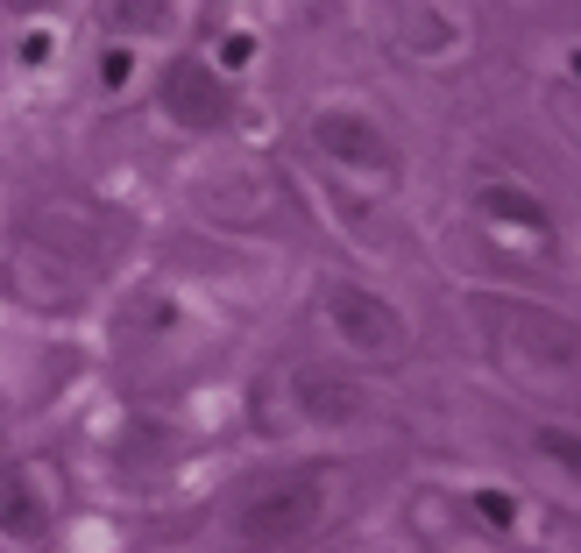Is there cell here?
I'll use <instances>...</instances> for the list:
<instances>
[{
  "label": "cell",
  "mask_w": 581,
  "mask_h": 553,
  "mask_svg": "<svg viewBox=\"0 0 581 553\" xmlns=\"http://www.w3.org/2000/svg\"><path fill=\"white\" fill-rule=\"evenodd\" d=\"M482 334L496 348V369L539 398H581V327L525 298H482Z\"/></svg>",
  "instance_id": "6da1fadb"
},
{
  "label": "cell",
  "mask_w": 581,
  "mask_h": 553,
  "mask_svg": "<svg viewBox=\"0 0 581 553\" xmlns=\"http://www.w3.org/2000/svg\"><path fill=\"white\" fill-rule=\"evenodd\" d=\"M326 511H334V468H291V476L256 483V490L227 511V539H234L241 553L291 546V539L319 532Z\"/></svg>",
  "instance_id": "7a4b0ae2"
},
{
  "label": "cell",
  "mask_w": 581,
  "mask_h": 553,
  "mask_svg": "<svg viewBox=\"0 0 581 553\" xmlns=\"http://www.w3.org/2000/svg\"><path fill=\"white\" fill-rule=\"evenodd\" d=\"M326 320H334V334L362 355V362H397L404 355V320L397 305L369 284H334L326 291Z\"/></svg>",
  "instance_id": "3957f363"
},
{
  "label": "cell",
  "mask_w": 581,
  "mask_h": 553,
  "mask_svg": "<svg viewBox=\"0 0 581 553\" xmlns=\"http://www.w3.org/2000/svg\"><path fill=\"white\" fill-rule=\"evenodd\" d=\"M227 107H234V93H227V78H220L213 64L178 57L171 71H163V114H171L178 128L213 135V128H227Z\"/></svg>",
  "instance_id": "277c9868"
},
{
  "label": "cell",
  "mask_w": 581,
  "mask_h": 553,
  "mask_svg": "<svg viewBox=\"0 0 581 553\" xmlns=\"http://www.w3.org/2000/svg\"><path fill=\"white\" fill-rule=\"evenodd\" d=\"M312 142H319V156H334V164H348V171H397L390 135L369 114H355V107H319Z\"/></svg>",
  "instance_id": "5b68a950"
},
{
  "label": "cell",
  "mask_w": 581,
  "mask_h": 553,
  "mask_svg": "<svg viewBox=\"0 0 581 553\" xmlns=\"http://www.w3.org/2000/svg\"><path fill=\"white\" fill-rule=\"evenodd\" d=\"M291 405L312 426H355V419H369V390L355 376H341V369L305 362V369H291Z\"/></svg>",
  "instance_id": "8992f818"
},
{
  "label": "cell",
  "mask_w": 581,
  "mask_h": 553,
  "mask_svg": "<svg viewBox=\"0 0 581 553\" xmlns=\"http://www.w3.org/2000/svg\"><path fill=\"white\" fill-rule=\"evenodd\" d=\"M0 532L36 546L50 532V497L36 490V476H22V468H0Z\"/></svg>",
  "instance_id": "52a82bcc"
},
{
  "label": "cell",
  "mask_w": 581,
  "mask_h": 553,
  "mask_svg": "<svg viewBox=\"0 0 581 553\" xmlns=\"http://www.w3.org/2000/svg\"><path fill=\"white\" fill-rule=\"evenodd\" d=\"M390 36H397L404 50H419V57H440V50H454V43H461V22H454L447 8H397Z\"/></svg>",
  "instance_id": "ba28073f"
},
{
  "label": "cell",
  "mask_w": 581,
  "mask_h": 553,
  "mask_svg": "<svg viewBox=\"0 0 581 553\" xmlns=\"http://www.w3.org/2000/svg\"><path fill=\"white\" fill-rule=\"evenodd\" d=\"M475 206H482V213H489L496 227H525L532 242H546V234H553L546 206H539L532 192H518V185H482V192H475Z\"/></svg>",
  "instance_id": "9c48e42d"
},
{
  "label": "cell",
  "mask_w": 581,
  "mask_h": 553,
  "mask_svg": "<svg viewBox=\"0 0 581 553\" xmlns=\"http://www.w3.org/2000/svg\"><path fill=\"white\" fill-rule=\"evenodd\" d=\"M532 447H539L553 468H567V476L581 483V426H539V433H532Z\"/></svg>",
  "instance_id": "30bf717a"
},
{
  "label": "cell",
  "mask_w": 581,
  "mask_h": 553,
  "mask_svg": "<svg viewBox=\"0 0 581 553\" xmlns=\"http://www.w3.org/2000/svg\"><path fill=\"white\" fill-rule=\"evenodd\" d=\"M114 29H163L171 22V8H156V0H121V8H107Z\"/></svg>",
  "instance_id": "8fae6325"
},
{
  "label": "cell",
  "mask_w": 581,
  "mask_h": 553,
  "mask_svg": "<svg viewBox=\"0 0 581 553\" xmlns=\"http://www.w3.org/2000/svg\"><path fill=\"white\" fill-rule=\"evenodd\" d=\"M475 511H482V525H496V532L518 525V497H511V490H475Z\"/></svg>",
  "instance_id": "7c38bea8"
},
{
  "label": "cell",
  "mask_w": 581,
  "mask_h": 553,
  "mask_svg": "<svg viewBox=\"0 0 581 553\" xmlns=\"http://www.w3.org/2000/svg\"><path fill=\"white\" fill-rule=\"evenodd\" d=\"M128 71H135V57L107 43V57H100V86H107V93H121V86H128Z\"/></svg>",
  "instance_id": "4fadbf2b"
},
{
  "label": "cell",
  "mask_w": 581,
  "mask_h": 553,
  "mask_svg": "<svg viewBox=\"0 0 581 553\" xmlns=\"http://www.w3.org/2000/svg\"><path fill=\"white\" fill-rule=\"evenodd\" d=\"M248 57H256V36H227L220 43V71H241Z\"/></svg>",
  "instance_id": "5bb4252c"
},
{
  "label": "cell",
  "mask_w": 581,
  "mask_h": 553,
  "mask_svg": "<svg viewBox=\"0 0 581 553\" xmlns=\"http://www.w3.org/2000/svg\"><path fill=\"white\" fill-rule=\"evenodd\" d=\"M43 57H50V36H43V29H36V36H22V64H43Z\"/></svg>",
  "instance_id": "9a60e30c"
},
{
  "label": "cell",
  "mask_w": 581,
  "mask_h": 553,
  "mask_svg": "<svg viewBox=\"0 0 581 553\" xmlns=\"http://www.w3.org/2000/svg\"><path fill=\"white\" fill-rule=\"evenodd\" d=\"M574 71H581V57H574Z\"/></svg>",
  "instance_id": "2e32d148"
}]
</instances>
